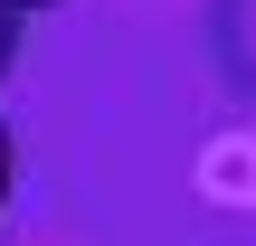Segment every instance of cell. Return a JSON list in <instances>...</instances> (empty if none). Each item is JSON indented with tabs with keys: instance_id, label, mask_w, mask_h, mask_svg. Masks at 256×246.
<instances>
[{
	"instance_id": "obj_1",
	"label": "cell",
	"mask_w": 256,
	"mask_h": 246,
	"mask_svg": "<svg viewBox=\"0 0 256 246\" xmlns=\"http://www.w3.org/2000/svg\"><path fill=\"white\" fill-rule=\"evenodd\" d=\"M218 66L256 85V0H218Z\"/></svg>"
},
{
	"instance_id": "obj_2",
	"label": "cell",
	"mask_w": 256,
	"mask_h": 246,
	"mask_svg": "<svg viewBox=\"0 0 256 246\" xmlns=\"http://www.w3.org/2000/svg\"><path fill=\"white\" fill-rule=\"evenodd\" d=\"M19 28H28V9H19V0H0V76L19 66Z\"/></svg>"
},
{
	"instance_id": "obj_3",
	"label": "cell",
	"mask_w": 256,
	"mask_h": 246,
	"mask_svg": "<svg viewBox=\"0 0 256 246\" xmlns=\"http://www.w3.org/2000/svg\"><path fill=\"white\" fill-rule=\"evenodd\" d=\"M10 190H19V142H10V123H0V209H10Z\"/></svg>"
},
{
	"instance_id": "obj_4",
	"label": "cell",
	"mask_w": 256,
	"mask_h": 246,
	"mask_svg": "<svg viewBox=\"0 0 256 246\" xmlns=\"http://www.w3.org/2000/svg\"><path fill=\"white\" fill-rule=\"evenodd\" d=\"M19 9H57V0H19Z\"/></svg>"
}]
</instances>
